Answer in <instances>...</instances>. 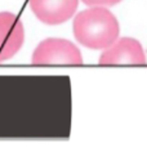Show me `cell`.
Wrapping results in <instances>:
<instances>
[{
	"label": "cell",
	"mask_w": 147,
	"mask_h": 152,
	"mask_svg": "<svg viewBox=\"0 0 147 152\" xmlns=\"http://www.w3.org/2000/svg\"><path fill=\"white\" fill-rule=\"evenodd\" d=\"M74 35L89 49H106L114 44L120 28L116 17L103 7L83 10L74 20Z\"/></svg>",
	"instance_id": "cell-1"
},
{
	"label": "cell",
	"mask_w": 147,
	"mask_h": 152,
	"mask_svg": "<svg viewBox=\"0 0 147 152\" xmlns=\"http://www.w3.org/2000/svg\"><path fill=\"white\" fill-rule=\"evenodd\" d=\"M34 64H81L83 57L79 48L69 40L47 39L32 53Z\"/></svg>",
	"instance_id": "cell-2"
},
{
	"label": "cell",
	"mask_w": 147,
	"mask_h": 152,
	"mask_svg": "<svg viewBox=\"0 0 147 152\" xmlns=\"http://www.w3.org/2000/svg\"><path fill=\"white\" fill-rule=\"evenodd\" d=\"M25 41L23 23L16 14L0 13V62L12 58Z\"/></svg>",
	"instance_id": "cell-3"
},
{
	"label": "cell",
	"mask_w": 147,
	"mask_h": 152,
	"mask_svg": "<svg viewBox=\"0 0 147 152\" xmlns=\"http://www.w3.org/2000/svg\"><path fill=\"white\" fill-rule=\"evenodd\" d=\"M145 50L139 41L132 37H123L115 41L99 57L101 64H145Z\"/></svg>",
	"instance_id": "cell-4"
},
{
	"label": "cell",
	"mask_w": 147,
	"mask_h": 152,
	"mask_svg": "<svg viewBox=\"0 0 147 152\" xmlns=\"http://www.w3.org/2000/svg\"><path fill=\"white\" fill-rule=\"evenodd\" d=\"M79 0H29L30 8L45 25H59L69 21L78 9Z\"/></svg>",
	"instance_id": "cell-5"
},
{
	"label": "cell",
	"mask_w": 147,
	"mask_h": 152,
	"mask_svg": "<svg viewBox=\"0 0 147 152\" xmlns=\"http://www.w3.org/2000/svg\"><path fill=\"white\" fill-rule=\"evenodd\" d=\"M89 7H112L121 0H83Z\"/></svg>",
	"instance_id": "cell-6"
}]
</instances>
